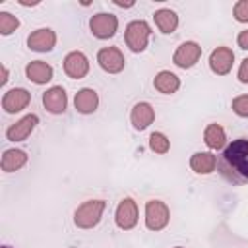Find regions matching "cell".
<instances>
[{"instance_id": "18", "label": "cell", "mask_w": 248, "mask_h": 248, "mask_svg": "<svg viewBox=\"0 0 248 248\" xmlns=\"http://www.w3.org/2000/svg\"><path fill=\"white\" fill-rule=\"evenodd\" d=\"M190 169L196 174H211L217 169V155L211 151H196L190 157Z\"/></svg>"}, {"instance_id": "20", "label": "cell", "mask_w": 248, "mask_h": 248, "mask_svg": "<svg viewBox=\"0 0 248 248\" xmlns=\"http://www.w3.org/2000/svg\"><path fill=\"white\" fill-rule=\"evenodd\" d=\"M153 21H155L157 29H159L161 33H165V35L174 33L176 27H178V16H176V12L170 10V8H161V10H157V12L153 14Z\"/></svg>"}, {"instance_id": "21", "label": "cell", "mask_w": 248, "mask_h": 248, "mask_svg": "<svg viewBox=\"0 0 248 248\" xmlns=\"http://www.w3.org/2000/svg\"><path fill=\"white\" fill-rule=\"evenodd\" d=\"M203 141H205V145H207L209 149H213V151L225 149V147H227V134H225L223 126H221V124H215V122L207 124L205 130H203Z\"/></svg>"}, {"instance_id": "17", "label": "cell", "mask_w": 248, "mask_h": 248, "mask_svg": "<svg viewBox=\"0 0 248 248\" xmlns=\"http://www.w3.org/2000/svg\"><path fill=\"white\" fill-rule=\"evenodd\" d=\"M74 107L81 114H91L99 107V95L91 87H81L74 97Z\"/></svg>"}, {"instance_id": "1", "label": "cell", "mask_w": 248, "mask_h": 248, "mask_svg": "<svg viewBox=\"0 0 248 248\" xmlns=\"http://www.w3.org/2000/svg\"><path fill=\"white\" fill-rule=\"evenodd\" d=\"M217 170L231 184H248V138H236L223 149Z\"/></svg>"}, {"instance_id": "27", "label": "cell", "mask_w": 248, "mask_h": 248, "mask_svg": "<svg viewBox=\"0 0 248 248\" xmlns=\"http://www.w3.org/2000/svg\"><path fill=\"white\" fill-rule=\"evenodd\" d=\"M238 81L240 83H248V56L240 62V66H238Z\"/></svg>"}, {"instance_id": "12", "label": "cell", "mask_w": 248, "mask_h": 248, "mask_svg": "<svg viewBox=\"0 0 248 248\" xmlns=\"http://www.w3.org/2000/svg\"><path fill=\"white\" fill-rule=\"evenodd\" d=\"M37 124H39V116L37 114H25V116H21L17 122H14L8 130H6V138L10 140V141H23V140H27L31 134H33V130L37 128Z\"/></svg>"}, {"instance_id": "13", "label": "cell", "mask_w": 248, "mask_h": 248, "mask_svg": "<svg viewBox=\"0 0 248 248\" xmlns=\"http://www.w3.org/2000/svg\"><path fill=\"white\" fill-rule=\"evenodd\" d=\"M43 105L50 114H62L68 107V95L62 85H52L43 93Z\"/></svg>"}, {"instance_id": "6", "label": "cell", "mask_w": 248, "mask_h": 248, "mask_svg": "<svg viewBox=\"0 0 248 248\" xmlns=\"http://www.w3.org/2000/svg\"><path fill=\"white\" fill-rule=\"evenodd\" d=\"M200 58H202V46L196 41H184V43H180L178 48L172 54V62L178 68H182V70H188V68L196 66Z\"/></svg>"}, {"instance_id": "11", "label": "cell", "mask_w": 248, "mask_h": 248, "mask_svg": "<svg viewBox=\"0 0 248 248\" xmlns=\"http://www.w3.org/2000/svg\"><path fill=\"white\" fill-rule=\"evenodd\" d=\"M31 101V93L23 87H14V89H8L2 97V108L8 112V114H16V112H21L23 108H27Z\"/></svg>"}, {"instance_id": "26", "label": "cell", "mask_w": 248, "mask_h": 248, "mask_svg": "<svg viewBox=\"0 0 248 248\" xmlns=\"http://www.w3.org/2000/svg\"><path fill=\"white\" fill-rule=\"evenodd\" d=\"M232 16L240 23H248V0H238L232 8Z\"/></svg>"}, {"instance_id": "16", "label": "cell", "mask_w": 248, "mask_h": 248, "mask_svg": "<svg viewBox=\"0 0 248 248\" xmlns=\"http://www.w3.org/2000/svg\"><path fill=\"white\" fill-rule=\"evenodd\" d=\"M25 76L29 81L37 83V85H45L52 79L54 76V70L50 64H46L45 60H31L27 66H25Z\"/></svg>"}, {"instance_id": "9", "label": "cell", "mask_w": 248, "mask_h": 248, "mask_svg": "<svg viewBox=\"0 0 248 248\" xmlns=\"http://www.w3.org/2000/svg\"><path fill=\"white\" fill-rule=\"evenodd\" d=\"M234 64V52L229 46H217L209 54V68L217 76H227L232 70Z\"/></svg>"}, {"instance_id": "4", "label": "cell", "mask_w": 248, "mask_h": 248, "mask_svg": "<svg viewBox=\"0 0 248 248\" xmlns=\"http://www.w3.org/2000/svg\"><path fill=\"white\" fill-rule=\"evenodd\" d=\"M170 221V209L163 200L145 202V227L149 231H163Z\"/></svg>"}, {"instance_id": "3", "label": "cell", "mask_w": 248, "mask_h": 248, "mask_svg": "<svg viewBox=\"0 0 248 248\" xmlns=\"http://www.w3.org/2000/svg\"><path fill=\"white\" fill-rule=\"evenodd\" d=\"M149 37H151V27H149L147 21L134 19L126 25L124 41H126V45L132 52H143L149 45Z\"/></svg>"}, {"instance_id": "2", "label": "cell", "mask_w": 248, "mask_h": 248, "mask_svg": "<svg viewBox=\"0 0 248 248\" xmlns=\"http://www.w3.org/2000/svg\"><path fill=\"white\" fill-rule=\"evenodd\" d=\"M107 207L105 200H87L74 211V225L78 229H93L99 225L103 211Z\"/></svg>"}, {"instance_id": "23", "label": "cell", "mask_w": 248, "mask_h": 248, "mask_svg": "<svg viewBox=\"0 0 248 248\" xmlns=\"http://www.w3.org/2000/svg\"><path fill=\"white\" fill-rule=\"evenodd\" d=\"M149 149L159 153V155H165L170 149V141H169V138L163 132H153L149 136Z\"/></svg>"}, {"instance_id": "15", "label": "cell", "mask_w": 248, "mask_h": 248, "mask_svg": "<svg viewBox=\"0 0 248 248\" xmlns=\"http://www.w3.org/2000/svg\"><path fill=\"white\" fill-rule=\"evenodd\" d=\"M155 120V108L147 103V101H140L132 107V112H130V122L136 130H145L149 124H153Z\"/></svg>"}, {"instance_id": "5", "label": "cell", "mask_w": 248, "mask_h": 248, "mask_svg": "<svg viewBox=\"0 0 248 248\" xmlns=\"http://www.w3.org/2000/svg\"><path fill=\"white\" fill-rule=\"evenodd\" d=\"M89 29L97 39H103V41L110 39L118 31V17L114 14H107V12L95 14L89 19Z\"/></svg>"}, {"instance_id": "30", "label": "cell", "mask_w": 248, "mask_h": 248, "mask_svg": "<svg viewBox=\"0 0 248 248\" xmlns=\"http://www.w3.org/2000/svg\"><path fill=\"white\" fill-rule=\"evenodd\" d=\"M2 248H12V246H8V244H4V246H2Z\"/></svg>"}, {"instance_id": "25", "label": "cell", "mask_w": 248, "mask_h": 248, "mask_svg": "<svg viewBox=\"0 0 248 248\" xmlns=\"http://www.w3.org/2000/svg\"><path fill=\"white\" fill-rule=\"evenodd\" d=\"M231 108L242 116V118H248V95H238L231 101Z\"/></svg>"}, {"instance_id": "31", "label": "cell", "mask_w": 248, "mask_h": 248, "mask_svg": "<svg viewBox=\"0 0 248 248\" xmlns=\"http://www.w3.org/2000/svg\"><path fill=\"white\" fill-rule=\"evenodd\" d=\"M174 248H184V246H174Z\"/></svg>"}, {"instance_id": "7", "label": "cell", "mask_w": 248, "mask_h": 248, "mask_svg": "<svg viewBox=\"0 0 248 248\" xmlns=\"http://www.w3.org/2000/svg\"><path fill=\"white\" fill-rule=\"evenodd\" d=\"M114 223L122 231H130L138 225V203L132 198H122L114 211Z\"/></svg>"}, {"instance_id": "24", "label": "cell", "mask_w": 248, "mask_h": 248, "mask_svg": "<svg viewBox=\"0 0 248 248\" xmlns=\"http://www.w3.org/2000/svg\"><path fill=\"white\" fill-rule=\"evenodd\" d=\"M17 27H19V19H17L14 14H10V12H0V33H2L4 37L12 35Z\"/></svg>"}, {"instance_id": "28", "label": "cell", "mask_w": 248, "mask_h": 248, "mask_svg": "<svg viewBox=\"0 0 248 248\" xmlns=\"http://www.w3.org/2000/svg\"><path fill=\"white\" fill-rule=\"evenodd\" d=\"M236 43H238V46H240L242 50H248V29H244V31L238 33Z\"/></svg>"}, {"instance_id": "29", "label": "cell", "mask_w": 248, "mask_h": 248, "mask_svg": "<svg viewBox=\"0 0 248 248\" xmlns=\"http://www.w3.org/2000/svg\"><path fill=\"white\" fill-rule=\"evenodd\" d=\"M6 81H8V68L2 66V79H0V85H6Z\"/></svg>"}, {"instance_id": "14", "label": "cell", "mask_w": 248, "mask_h": 248, "mask_svg": "<svg viewBox=\"0 0 248 248\" xmlns=\"http://www.w3.org/2000/svg\"><path fill=\"white\" fill-rule=\"evenodd\" d=\"M54 45H56V33L50 27L35 29L27 37V46L35 52H48V50L54 48Z\"/></svg>"}, {"instance_id": "8", "label": "cell", "mask_w": 248, "mask_h": 248, "mask_svg": "<svg viewBox=\"0 0 248 248\" xmlns=\"http://www.w3.org/2000/svg\"><path fill=\"white\" fill-rule=\"evenodd\" d=\"M97 62L108 74H120L124 70V66H126L124 54H122V50L118 46H103L97 52Z\"/></svg>"}, {"instance_id": "10", "label": "cell", "mask_w": 248, "mask_h": 248, "mask_svg": "<svg viewBox=\"0 0 248 248\" xmlns=\"http://www.w3.org/2000/svg\"><path fill=\"white\" fill-rule=\"evenodd\" d=\"M64 72L72 79H81L89 72V58L81 50H72L64 58Z\"/></svg>"}, {"instance_id": "19", "label": "cell", "mask_w": 248, "mask_h": 248, "mask_svg": "<svg viewBox=\"0 0 248 248\" xmlns=\"http://www.w3.org/2000/svg\"><path fill=\"white\" fill-rule=\"evenodd\" d=\"M153 87L163 95H172L180 89V78L176 74H172L170 70H161L153 78Z\"/></svg>"}, {"instance_id": "22", "label": "cell", "mask_w": 248, "mask_h": 248, "mask_svg": "<svg viewBox=\"0 0 248 248\" xmlns=\"http://www.w3.org/2000/svg\"><path fill=\"white\" fill-rule=\"evenodd\" d=\"M27 163V153L23 149H6L2 155V170L4 172H16L19 169H23Z\"/></svg>"}]
</instances>
